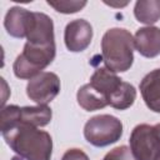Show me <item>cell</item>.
Here are the masks:
<instances>
[{"mask_svg": "<svg viewBox=\"0 0 160 160\" xmlns=\"http://www.w3.org/2000/svg\"><path fill=\"white\" fill-rule=\"evenodd\" d=\"M140 92L146 106L160 112V69H155L144 76L140 82Z\"/></svg>", "mask_w": 160, "mask_h": 160, "instance_id": "8fae6325", "label": "cell"}, {"mask_svg": "<svg viewBox=\"0 0 160 160\" xmlns=\"http://www.w3.org/2000/svg\"><path fill=\"white\" fill-rule=\"evenodd\" d=\"M10 149L25 160H50L52 140L49 132L29 124H15L1 131Z\"/></svg>", "mask_w": 160, "mask_h": 160, "instance_id": "6da1fadb", "label": "cell"}, {"mask_svg": "<svg viewBox=\"0 0 160 160\" xmlns=\"http://www.w3.org/2000/svg\"><path fill=\"white\" fill-rule=\"evenodd\" d=\"M55 58V42L48 45L30 44L26 41L22 52L14 61V74L19 79H32L52 62Z\"/></svg>", "mask_w": 160, "mask_h": 160, "instance_id": "3957f363", "label": "cell"}, {"mask_svg": "<svg viewBox=\"0 0 160 160\" xmlns=\"http://www.w3.org/2000/svg\"><path fill=\"white\" fill-rule=\"evenodd\" d=\"M122 135L121 121L112 115H96L88 120L84 128L85 139L94 146H108L116 142Z\"/></svg>", "mask_w": 160, "mask_h": 160, "instance_id": "277c9868", "label": "cell"}, {"mask_svg": "<svg viewBox=\"0 0 160 160\" xmlns=\"http://www.w3.org/2000/svg\"><path fill=\"white\" fill-rule=\"evenodd\" d=\"M129 141L136 160H158L160 158V122L135 126Z\"/></svg>", "mask_w": 160, "mask_h": 160, "instance_id": "5b68a950", "label": "cell"}, {"mask_svg": "<svg viewBox=\"0 0 160 160\" xmlns=\"http://www.w3.org/2000/svg\"><path fill=\"white\" fill-rule=\"evenodd\" d=\"M102 160H136L135 156L131 152V149L121 145L118 148H114L112 150H110Z\"/></svg>", "mask_w": 160, "mask_h": 160, "instance_id": "ac0fdd59", "label": "cell"}, {"mask_svg": "<svg viewBox=\"0 0 160 160\" xmlns=\"http://www.w3.org/2000/svg\"><path fill=\"white\" fill-rule=\"evenodd\" d=\"M135 98H136L135 88L131 84L122 81L120 86L109 96V105L118 110H125L134 104Z\"/></svg>", "mask_w": 160, "mask_h": 160, "instance_id": "2e32d148", "label": "cell"}, {"mask_svg": "<svg viewBox=\"0 0 160 160\" xmlns=\"http://www.w3.org/2000/svg\"><path fill=\"white\" fill-rule=\"evenodd\" d=\"M76 99L79 105L86 111L99 110L109 105L108 100L100 92H98L90 84H86L79 89L76 94Z\"/></svg>", "mask_w": 160, "mask_h": 160, "instance_id": "5bb4252c", "label": "cell"}, {"mask_svg": "<svg viewBox=\"0 0 160 160\" xmlns=\"http://www.w3.org/2000/svg\"><path fill=\"white\" fill-rule=\"evenodd\" d=\"M105 4H108V5H110V6H125L128 2H120V4H119V2H116V4H115V2H105Z\"/></svg>", "mask_w": 160, "mask_h": 160, "instance_id": "ffe728a7", "label": "cell"}, {"mask_svg": "<svg viewBox=\"0 0 160 160\" xmlns=\"http://www.w3.org/2000/svg\"><path fill=\"white\" fill-rule=\"evenodd\" d=\"M134 38L121 28L108 30L101 40V54L106 68L114 72L130 69L134 60Z\"/></svg>", "mask_w": 160, "mask_h": 160, "instance_id": "7a4b0ae2", "label": "cell"}, {"mask_svg": "<svg viewBox=\"0 0 160 160\" xmlns=\"http://www.w3.org/2000/svg\"><path fill=\"white\" fill-rule=\"evenodd\" d=\"M61 160H89V158L80 149H69L62 155V159Z\"/></svg>", "mask_w": 160, "mask_h": 160, "instance_id": "d6986e66", "label": "cell"}, {"mask_svg": "<svg viewBox=\"0 0 160 160\" xmlns=\"http://www.w3.org/2000/svg\"><path fill=\"white\" fill-rule=\"evenodd\" d=\"M134 15L138 21L151 25L160 19V0H139L134 8Z\"/></svg>", "mask_w": 160, "mask_h": 160, "instance_id": "9a60e30c", "label": "cell"}, {"mask_svg": "<svg viewBox=\"0 0 160 160\" xmlns=\"http://www.w3.org/2000/svg\"><path fill=\"white\" fill-rule=\"evenodd\" d=\"M122 80L111 70L108 68H99L90 78V85L100 92L109 104V96L120 86Z\"/></svg>", "mask_w": 160, "mask_h": 160, "instance_id": "4fadbf2b", "label": "cell"}, {"mask_svg": "<svg viewBox=\"0 0 160 160\" xmlns=\"http://www.w3.org/2000/svg\"><path fill=\"white\" fill-rule=\"evenodd\" d=\"M51 109L48 105L24 106L9 105L1 109L0 128L1 131L15 124H29L32 126H45L51 120Z\"/></svg>", "mask_w": 160, "mask_h": 160, "instance_id": "8992f818", "label": "cell"}, {"mask_svg": "<svg viewBox=\"0 0 160 160\" xmlns=\"http://www.w3.org/2000/svg\"><path fill=\"white\" fill-rule=\"evenodd\" d=\"M134 46L145 58L158 56L160 54V29L155 26L139 29L134 36Z\"/></svg>", "mask_w": 160, "mask_h": 160, "instance_id": "30bf717a", "label": "cell"}, {"mask_svg": "<svg viewBox=\"0 0 160 160\" xmlns=\"http://www.w3.org/2000/svg\"><path fill=\"white\" fill-rule=\"evenodd\" d=\"M92 28L90 22L84 19H76L70 21L65 28L64 40L68 50L72 52L84 51L91 42Z\"/></svg>", "mask_w": 160, "mask_h": 160, "instance_id": "9c48e42d", "label": "cell"}, {"mask_svg": "<svg viewBox=\"0 0 160 160\" xmlns=\"http://www.w3.org/2000/svg\"><path fill=\"white\" fill-rule=\"evenodd\" d=\"M30 16H31V11L24 8L14 6L9 9V11L5 15V20H4V25H5L8 34H10L14 38H19V39L25 38L29 21H30Z\"/></svg>", "mask_w": 160, "mask_h": 160, "instance_id": "7c38bea8", "label": "cell"}, {"mask_svg": "<svg viewBox=\"0 0 160 160\" xmlns=\"http://www.w3.org/2000/svg\"><path fill=\"white\" fill-rule=\"evenodd\" d=\"M25 38L30 44H38V45L54 44L55 39H54L52 20L46 14L31 11Z\"/></svg>", "mask_w": 160, "mask_h": 160, "instance_id": "ba28073f", "label": "cell"}, {"mask_svg": "<svg viewBox=\"0 0 160 160\" xmlns=\"http://www.w3.org/2000/svg\"><path fill=\"white\" fill-rule=\"evenodd\" d=\"M158 160H160V158H159V159H158Z\"/></svg>", "mask_w": 160, "mask_h": 160, "instance_id": "44dd1931", "label": "cell"}, {"mask_svg": "<svg viewBox=\"0 0 160 160\" xmlns=\"http://www.w3.org/2000/svg\"><path fill=\"white\" fill-rule=\"evenodd\" d=\"M60 91V80L56 74L45 71L30 79L26 86V94L30 100L39 105H48Z\"/></svg>", "mask_w": 160, "mask_h": 160, "instance_id": "52a82bcc", "label": "cell"}, {"mask_svg": "<svg viewBox=\"0 0 160 160\" xmlns=\"http://www.w3.org/2000/svg\"><path fill=\"white\" fill-rule=\"evenodd\" d=\"M48 5H50L59 12L72 14V12H78L79 10H81L86 5V1H51L49 0Z\"/></svg>", "mask_w": 160, "mask_h": 160, "instance_id": "e0dca14e", "label": "cell"}]
</instances>
